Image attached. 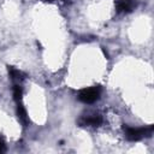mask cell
Instances as JSON below:
<instances>
[{
	"instance_id": "obj_2",
	"label": "cell",
	"mask_w": 154,
	"mask_h": 154,
	"mask_svg": "<svg viewBox=\"0 0 154 154\" xmlns=\"http://www.w3.org/2000/svg\"><path fill=\"white\" fill-rule=\"evenodd\" d=\"M100 95H101V88L99 85L90 87L82 89L78 93V100L82 101L83 103H94L100 99Z\"/></svg>"
},
{
	"instance_id": "obj_8",
	"label": "cell",
	"mask_w": 154,
	"mask_h": 154,
	"mask_svg": "<svg viewBox=\"0 0 154 154\" xmlns=\"http://www.w3.org/2000/svg\"><path fill=\"white\" fill-rule=\"evenodd\" d=\"M46 1H54V0H46Z\"/></svg>"
},
{
	"instance_id": "obj_4",
	"label": "cell",
	"mask_w": 154,
	"mask_h": 154,
	"mask_svg": "<svg viewBox=\"0 0 154 154\" xmlns=\"http://www.w3.org/2000/svg\"><path fill=\"white\" fill-rule=\"evenodd\" d=\"M102 122H103L102 117L99 113H94L88 117H82L78 120V124L81 126H99L102 124Z\"/></svg>"
},
{
	"instance_id": "obj_6",
	"label": "cell",
	"mask_w": 154,
	"mask_h": 154,
	"mask_svg": "<svg viewBox=\"0 0 154 154\" xmlns=\"http://www.w3.org/2000/svg\"><path fill=\"white\" fill-rule=\"evenodd\" d=\"M16 106H17V114H18L19 120L22 122V124L24 126H26L29 124V117L26 114V111H25V107L23 105V101L22 102H17Z\"/></svg>"
},
{
	"instance_id": "obj_5",
	"label": "cell",
	"mask_w": 154,
	"mask_h": 154,
	"mask_svg": "<svg viewBox=\"0 0 154 154\" xmlns=\"http://www.w3.org/2000/svg\"><path fill=\"white\" fill-rule=\"evenodd\" d=\"M7 71H8V76L11 78V81H13L14 83H22V81L25 79V73L22 72L20 70L13 67V66H7Z\"/></svg>"
},
{
	"instance_id": "obj_3",
	"label": "cell",
	"mask_w": 154,
	"mask_h": 154,
	"mask_svg": "<svg viewBox=\"0 0 154 154\" xmlns=\"http://www.w3.org/2000/svg\"><path fill=\"white\" fill-rule=\"evenodd\" d=\"M136 6L137 2L135 0H116V10L118 13H130Z\"/></svg>"
},
{
	"instance_id": "obj_7",
	"label": "cell",
	"mask_w": 154,
	"mask_h": 154,
	"mask_svg": "<svg viewBox=\"0 0 154 154\" xmlns=\"http://www.w3.org/2000/svg\"><path fill=\"white\" fill-rule=\"evenodd\" d=\"M2 152H5V142L0 137V153H2Z\"/></svg>"
},
{
	"instance_id": "obj_1",
	"label": "cell",
	"mask_w": 154,
	"mask_h": 154,
	"mask_svg": "<svg viewBox=\"0 0 154 154\" xmlns=\"http://www.w3.org/2000/svg\"><path fill=\"white\" fill-rule=\"evenodd\" d=\"M124 134H125V137L126 140L129 141H132V142H136V141H140L144 137H149L152 136L153 134V130H154V126L150 125V126H144V128H131V126H124Z\"/></svg>"
}]
</instances>
